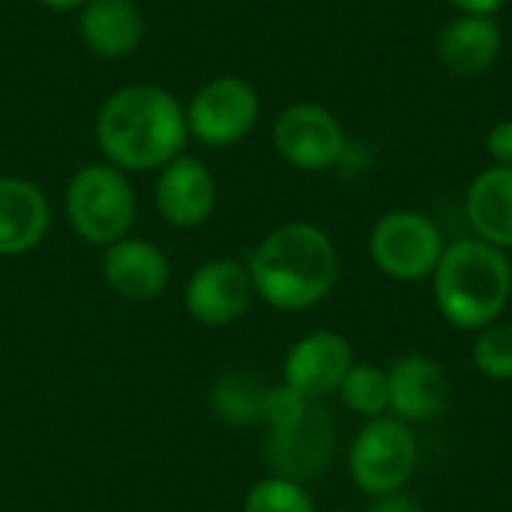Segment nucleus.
<instances>
[{
    "instance_id": "a878e982",
    "label": "nucleus",
    "mask_w": 512,
    "mask_h": 512,
    "mask_svg": "<svg viewBox=\"0 0 512 512\" xmlns=\"http://www.w3.org/2000/svg\"><path fill=\"white\" fill-rule=\"evenodd\" d=\"M39 6H45V9H51V12H72V9H78L84 0H36Z\"/></svg>"
},
{
    "instance_id": "6e6552de",
    "label": "nucleus",
    "mask_w": 512,
    "mask_h": 512,
    "mask_svg": "<svg viewBox=\"0 0 512 512\" xmlns=\"http://www.w3.org/2000/svg\"><path fill=\"white\" fill-rule=\"evenodd\" d=\"M273 147L297 171H327L345 159L348 135L339 117L318 102H294L273 123Z\"/></svg>"
},
{
    "instance_id": "0eeeda50",
    "label": "nucleus",
    "mask_w": 512,
    "mask_h": 512,
    "mask_svg": "<svg viewBox=\"0 0 512 512\" xmlns=\"http://www.w3.org/2000/svg\"><path fill=\"white\" fill-rule=\"evenodd\" d=\"M261 117L258 90L240 75H219L201 84L186 105L189 138L204 147H234L252 135Z\"/></svg>"
},
{
    "instance_id": "bb28decb",
    "label": "nucleus",
    "mask_w": 512,
    "mask_h": 512,
    "mask_svg": "<svg viewBox=\"0 0 512 512\" xmlns=\"http://www.w3.org/2000/svg\"><path fill=\"white\" fill-rule=\"evenodd\" d=\"M330 512H345V510H330Z\"/></svg>"
},
{
    "instance_id": "7ed1b4c3",
    "label": "nucleus",
    "mask_w": 512,
    "mask_h": 512,
    "mask_svg": "<svg viewBox=\"0 0 512 512\" xmlns=\"http://www.w3.org/2000/svg\"><path fill=\"white\" fill-rule=\"evenodd\" d=\"M429 282L441 318L453 330L477 333L486 324L504 318L510 309V252L480 237H459L444 246V255Z\"/></svg>"
},
{
    "instance_id": "f8f14e48",
    "label": "nucleus",
    "mask_w": 512,
    "mask_h": 512,
    "mask_svg": "<svg viewBox=\"0 0 512 512\" xmlns=\"http://www.w3.org/2000/svg\"><path fill=\"white\" fill-rule=\"evenodd\" d=\"M390 417L408 426H426L438 420L450 405V375L432 354L408 351L387 366Z\"/></svg>"
},
{
    "instance_id": "b1692460",
    "label": "nucleus",
    "mask_w": 512,
    "mask_h": 512,
    "mask_svg": "<svg viewBox=\"0 0 512 512\" xmlns=\"http://www.w3.org/2000/svg\"><path fill=\"white\" fill-rule=\"evenodd\" d=\"M366 512H426L423 504L408 492H390V495H381V498H369V507Z\"/></svg>"
},
{
    "instance_id": "ddd939ff",
    "label": "nucleus",
    "mask_w": 512,
    "mask_h": 512,
    "mask_svg": "<svg viewBox=\"0 0 512 512\" xmlns=\"http://www.w3.org/2000/svg\"><path fill=\"white\" fill-rule=\"evenodd\" d=\"M153 201L159 216L180 231L201 228L210 222L219 204V183L210 165L198 156L180 153L165 168H159Z\"/></svg>"
},
{
    "instance_id": "f3484780",
    "label": "nucleus",
    "mask_w": 512,
    "mask_h": 512,
    "mask_svg": "<svg viewBox=\"0 0 512 512\" xmlns=\"http://www.w3.org/2000/svg\"><path fill=\"white\" fill-rule=\"evenodd\" d=\"M78 33L96 57H129L144 39V15L135 0H84L78 6Z\"/></svg>"
},
{
    "instance_id": "a211bd4d",
    "label": "nucleus",
    "mask_w": 512,
    "mask_h": 512,
    "mask_svg": "<svg viewBox=\"0 0 512 512\" xmlns=\"http://www.w3.org/2000/svg\"><path fill=\"white\" fill-rule=\"evenodd\" d=\"M465 216L474 237L512 252V165H489L471 180Z\"/></svg>"
},
{
    "instance_id": "9b49d317",
    "label": "nucleus",
    "mask_w": 512,
    "mask_h": 512,
    "mask_svg": "<svg viewBox=\"0 0 512 512\" xmlns=\"http://www.w3.org/2000/svg\"><path fill=\"white\" fill-rule=\"evenodd\" d=\"M336 453V423L324 402H312L309 411L285 429L267 432V462L273 474L309 483L321 477Z\"/></svg>"
},
{
    "instance_id": "aec40b11",
    "label": "nucleus",
    "mask_w": 512,
    "mask_h": 512,
    "mask_svg": "<svg viewBox=\"0 0 512 512\" xmlns=\"http://www.w3.org/2000/svg\"><path fill=\"white\" fill-rule=\"evenodd\" d=\"M267 384L249 372L222 375L213 387V411L231 426H255L264 414Z\"/></svg>"
},
{
    "instance_id": "20e7f679",
    "label": "nucleus",
    "mask_w": 512,
    "mask_h": 512,
    "mask_svg": "<svg viewBox=\"0 0 512 512\" xmlns=\"http://www.w3.org/2000/svg\"><path fill=\"white\" fill-rule=\"evenodd\" d=\"M63 213L69 228L90 246L108 249L111 243L129 237L138 213L135 189L111 162L81 165L63 192Z\"/></svg>"
},
{
    "instance_id": "9d476101",
    "label": "nucleus",
    "mask_w": 512,
    "mask_h": 512,
    "mask_svg": "<svg viewBox=\"0 0 512 512\" xmlns=\"http://www.w3.org/2000/svg\"><path fill=\"white\" fill-rule=\"evenodd\" d=\"M354 363L357 357L348 336L336 330H312L288 348L282 363V384L309 402H327L339 393Z\"/></svg>"
},
{
    "instance_id": "39448f33",
    "label": "nucleus",
    "mask_w": 512,
    "mask_h": 512,
    "mask_svg": "<svg viewBox=\"0 0 512 512\" xmlns=\"http://www.w3.org/2000/svg\"><path fill=\"white\" fill-rule=\"evenodd\" d=\"M420 468V441L414 426L396 417L363 420L348 447L351 483L366 498H381L411 486Z\"/></svg>"
},
{
    "instance_id": "f03ea898",
    "label": "nucleus",
    "mask_w": 512,
    "mask_h": 512,
    "mask_svg": "<svg viewBox=\"0 0 512 512\" xmlns=\"http://www.w3.org/2000/svg\"><path fill=\"white\" fill-rule=\"evenodd\" d=\"M255 297L276 312H306L339 282V249L315 222H285L261 237L246 261Z\"/></svg>"
},
{
    "instance_id": "4468645a",
    "label": "nucleus",
    "mask_w": 512,
    "mask_h": 512,
    "mask_svg": "<svg viewBox=\"0 0 512 512\" xmlns=\"http://www.w3.org/2000/svg\"><path fill=\"white\" fill-rule=\"evenodd\" d=\"M105 285L129 303H153L171 282V261L162 246L144 237H123L102 255Z\"/></svg>"
},
{
    "instance_id": "423d86ee",
    "label": "nucleus",
    "mask_w": 512,
    "mask_h": 512,
    "mask_svg": "<svg viewBox=\"0 0 512 512\" xmlns=\"http://www.w3.org/2000/svg\"><path fill=\"white\" fill-rule=\"evenodd\" d=\"M441 225L420 210H390L384 213L369 234L372 264L393 282H426L432 279L444 255Z\"/></svg>"
},
{
    "instance_id": "6ab92c4d",
    "label": "nucleus",
    "mask_w": 512,
    "mask_h": 512,
    "mask_svg": "<svg viewBox=\"0 0 512 512\" xmlns=\"http://www.w3.org/2000/svg\"><path fill=\"white\" fill-rule=\"evenodd\" d=\"M342 405L363 417V420H375V417H387L390 414V384H387V366H378V363H366V360H357L339 393Z\"/></svg>"
},
{
    "instance_id": "1a4fd4ad",
    "label": "nucleus",
    "mask_w": 512,
    "mask_h": 512,
    "mask_svg": "<svg viewBox=\"0 0 512 512\" xmlns=\"http://www.w3.org/2000/svg\"><path fill=\"white\" fill-rule=\"evenodd\" d=\"M255 300V285L249 267L237 258H210L192 270L183 288V306L201 327H231L237 324Z\"/></svg>"
},
{
    "instance_id": "5701e85b",
    "label": "nucleus",
    "mask_w": 512,
    "mask_h": 512,
    "mask_svg": "<svg viewBox=\"0 0 512 512\" xmlns=\"http://www.w3.org/2000/svg\"><path fill=\"white\" fill-rule=\"evenodd\" d=\"M486 150L495 165H512V120H501L489 129Z\"/></svg>"
},
{
    "instance_id": "4be33fe9",
    "label": "nucleus",
    "mask_w": 512,
    "mask_h": 512,
    "mask_svg": "<svg viewBox=\"0 0 512 512\" xmlns=\"http://www.w3.org/2000/svg\"><path fill=\"white\" fill-rule=\"evenodd\" d=\"M243 512H318V501L306 483L270 474L246 492Z\"/></svg>"
},
{
    "instance_id": "f257e3e1",
    "label": "nucleus",
    "mask_w": 512,
    "mask_h": 512,
    "mask_svg": "<svg viewBox=\"0 0 512 512\" xmlns=\"http://www.w3.org/2000/svg\"><path fill=\"white\" fill-rule=\"evenodd\" d=\"M96 141L105 162L120 171H159L189 141L186 108L159 84H123L96 114Z\"/></svg>"
},
{
    "instance_id": "dca6fc26",
    "label": "nucleus",
    "mask_w": 512,
    "mask_h": 512,
    "mask_svg": "<svg viewBox=\"0 0 512 512\" xmlns=\"http://www.w3.org/2000/svg\"><path fill=\"white\" fill-rule=\"evenodd\" d=\"M504 51V33L492 15H456L438 33L435 54L450 75L477 78L489 72Z\"/></svg>"
},
{
    "instance_id": "393cba45",
    "label": "nucleus",
    "mask_w": 512,
    "mask_h": 512,
    "mask_svg": "<svg viewBox=\"0 0 512 512\" xmlns=\"http://www.w3.org/2000/svg\"><path fill=\"white\" fill-rule=\"evenodd\" d=\"M462 15H495L507 0H450Z\"/></svg>"
},
{
    "instance_id": "412c9836",
    "label": "nucleus",
    "mask_w": 512,
    "mask_h": 512,
    "mask_svg": "<svg viewBox=\"0 0 512 512\" xmlns=\"http://www.w3.org/2000/svg\"><path fill=\"white\" fill-rule=\"evenodd\" d=\"M474 369L495 384L512 381V318H498L474 333L471 342Z\"/></svg>"
},
{
    "instance_id": "2eb2a0df",
    "label": "nucleus",
    "mask_w": 512,
    "mask_h": 512,
    "mask_svg": "<svg viewBox=\"0 0 512 512\" xmlns=\"http://www.w3.org/2000/svg\"><path fill=\"white\" fill-rule=\"evenodd\" d=\"M51 228V204L39 183L27 177H0V258L33 252Z\"/></svg>"
}]
</instances>
